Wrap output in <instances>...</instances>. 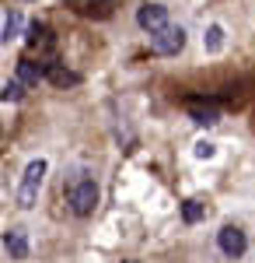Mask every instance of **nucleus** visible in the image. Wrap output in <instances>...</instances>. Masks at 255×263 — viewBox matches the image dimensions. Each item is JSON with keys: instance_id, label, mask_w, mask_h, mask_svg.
Here are the masks:
<instances>
[{"instance_id": "9", "label": "nucleus", "mask_w": 255, "mask_h": 263, "mask_svg": "<svg viewBox=\"0 0 255 263\" xmlns=\"http://www.w3.org/2000/svg\"><path fill=\"white\" fill-rule=\"evenodd\" d=\"M46 78H49L53 84H59V88H67V84H77V81H80L74 70H67V67H59V63H46Z\"/></svg>"}, {"instance_id": "10", "label": "nucleus", "mask_w": 255, "mask_h": 263, "mask_svg": "<svg viewBox=\"0 0 255 263\" xmlns=\"http://www.w3.org/2000/svg\"><path fill=\"white\" fill-rule=\"evenodd\" d=\"M203 214H206V207H203L199 200H193V197H189V200H182V221H185V224L203 221Z\"/></svg>"}, {"instance_id": "8", "label": "nucleus", "mask_w": 255, "mask_h": 263, "mask_svg": "<svg viewBox=\"0 0 255 263\" xmlns=\"http://www.w3.org/2000/svg\"><path fill=\"white\" fill-rule=\"evenodd\" d=\"M18 81L25 88H35L39 81H46V67H39V63H32V60H21L18 63Z\"/></svg>"}, {"instance_id": "3", "label": "nucleus", "mask_w": 255, "mask_h": 263, "mask_svg": "<svg viewBox=\"0 0 255 263\" xmlns=\"http://www.w3.org/2000/svg\"><path fill=\"white\" fill-rule=\"evenodd\" d=\"M182 49H185V32L178 25H168L157 35H151V53H157V57H178Z\"/></svg>"}, {"instance_id": "1", "label": "nucleus", "mask_w": 255, "mask_h": 263, "mask_svg": "<svg viewBox=\"0 0 255 263\" xmlns=\"http://www.w3.org/2000/svg\"><path fill=\"white\" fill-rule=\"evenodd\" d=\"M67 203H70V211L77 218L95 214V207H98V186H95V179H74L67 186Z\"/></svg>"}, {"instance_id": "11", "label": "nucleus", "mask_w": 255, "mask_h": 263, "mask_svg": "<svg viewBox=\"0 0 255 263\" xmlns=\"http://www.w3.org/2000/svg\"><path fill=\"white\" fill-rule=\"evenodd\" d=\"M25 42L32 46V49H39V46H49V28L46 25H28V35H25Z\"/></svg>"}, {"instance_id": "13", "label": "nucleus", "mask_w": 255, "mask_h": 263, "mask_svg": "<svg viewBox=\"0 0 255 263\" xmlns=\"http://www.w3.org/2000/svg\"><path fill=\"white\" fill-rule=\"evenodd\" d=\"M18 28H21L18 11H7V14H4V42H11V39H14V35H18Z\"/></svg>"}, {"instance_id": "4", "label": "nucleus", "mask_w": 255, "mask_h": 263, "mask_svg": "<svg viewBox=\"0 0 255 263\" xmlns=\"http://www.w3.org/2000/svg\"><path fill=\"white\" fill-rule=\"evenodd\" d=\"M137 25L143 32L157 35L161 28H168V7H164V4H143L137 11Z\"/></svg>"}, {"instance_id": "14", "label": "nucleus", "mask_w": 255, "mask_h": 263, "mask_svg": "<svg viewBox=\"0 0 255 263\" xmlns=\"http://www.w3.org/2000/svg\"><path fill=\"white\" fill-rule=\"evenodd\" d=\"M21 95H25V84L14 78V81L4 84V95H0V99H4V102H21Z\"/></svg>"}, {"instance_id": "15", "label": "nucleus", "mask_w": 255, "mask_h": 263, "mask_svg": "<svg viewBox=\"0 0 255 263\" xmlns=\"http://www.w3.org/2000/svg\"><path fill=\"white\" fill-rule=\"evenodd\" d=\"M214 151H217V147L210 141H199L196 144V158H214Z\"/></svg>"}, {"instance_id": "5", "label": "nucleus", "mask_w": 255, "mask_h": 263, "mask_svg": "<svg viewBox=\"0 0 255 263\" xmlns=\"http://www.w3.org/2000/svg\"><path fill=\"white\" fill-rule=\"evenodd\" d=\"M217 246H220L224 256H241V253L248 249V239H245V232H241L238 224H224V228L217 232Z\"/></svg>"}, {"instance_id": "12", "label": "nucleus", "mask_w": 255, "mask_h": 263, "mask_svg": "<svg viewBox=\"0 0 255 263\" xmlns=\"http://www.w3.org/2000/svg\"><path fill=\"white\" fill-rule=\"evenodd\" d=\"M206 53H217V49H220V46H224V28H220V25H210V28H206Z\"/></svg>"}, {"instance_id": "7", "label": "nucleus", "mask_w": 255, "mask_h": 263, "mask_svg": "<svg viewBox=\"0 0 255 263\" xmlns=\"http://www.w3.org/2000/svg\"><path fill=\"white\" fill-rule=\"evenodd\" d=\"M189 116H193V123H199V126H214V123H220L217 105H206V102H199V99L189 102Z\"/></svg>"}, {"instance_id": "6", "label": "nucleus", "mask_w": 255, "mask_h": 263, "mask_svg": "<svg viewBox=\"0 0 255 263\" xmlns=\"http://www.w3.org/2000/svg\"><path fill=\"white\" fill-rule=\"evenodd\" d=\"M4 249H7L11 260H28V235H25L21 228L4 232Z\"/></svg>"}, {"instance_id": "2", "label": "nucleus", "mask_w": 255, "mask_h": 263, "mask_svg": "<svg viewBox=\"0 0 255 263\" xmlns=\"http://www.w3.org/2000/svg\"><path fill=\"white\" fill-rule=\"evenodd\" d=\"M46 168L49 165L42 162V158H35V162H28V168H25V176H21V186H18V207H35V200H39V190H42V179H46Z\"/></svg>"}]
</instances>
